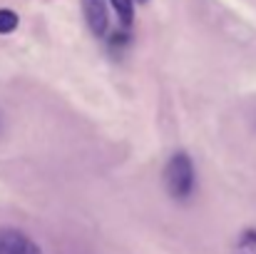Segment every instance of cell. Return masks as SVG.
Listing matches in <instances>:
<instances>
[{"label":"cell","mask_w":256,"mask_h":254,"mask_svg":"<svg viewBox=\"0 0 256 254\" xmlns=\"http://www.w3.org/2000/svg\"><path fill=\"white\" fill-rule=\"evenodd\" d=\"M164 187H167L170 197L176 202H186L194 194L196 172H194V162L186 152H176L170 157V162L164 167Z\"/></svg>","instance_id":"1"},{"label":"cell","mask_w":256,"mask_h":254,"mask_svg":"<svg viewBox=\"0 0 256 254\" xmlns=\"http://www.w3.org/2000/svg\"><path fill=\"white\" fill-rule=\"evenodd\" d=\"M0 254H42L40 247L20 229H0Z\"/></svg>","instance_id":"2"},{"label":"cell","mask_w":256,"mask_h":254,"mask_svg":"<svg viewBox=\"0 0 256 254\" xmlns=\"http://www.w3.org/2000/svg\"><path fill=\"white\" fill-rule=\"evenodd\" d=\"M82 13L90 30L97 38H107L110 33V5L107 0H82Z\"/></svg>","instance_id":"3"},{"label":"cell","mask_w":256,"mask_h":254,"mask_svg":"<svg viewBox=\"0 0 256 254\" xmlns=\"http://www.w3.org/2000/svg\"><path fill=\"white\" fill-rule=\"evenodd\" d=\"M110 3H112V8H114L120 23H122L124 28H130L132 20H134V0H110Z\"/></svg>","instance_id":"4"},{"label":"cell","mask_w":256,"mask_h":254,"mask_svg":"<svg viewBox=\"0 0 256 254\" xmlns=\"http://www.w3.org/2000/svg\"><path fill=\"white\" fill-rule=\"evenodd\" d=\"M234 254H256V229H244L234 244Z\"/></svg>","instance_id":"5"},{"label":"cell","mask_w":256,"mask_h":254,"mask_svg":"<svg viewBox=\"0 0 256 254\" xmlns=\"http://www.w3.org/2000/svg\"><path fill=\"white\" fill-rule=\"evenodd\" d=\"M18 28V15L8 8H0V35H10Z\"/></svg>","instance_id":"6"},{"label":"cell","mask_w":256,"mask_h":254,"mask_svg":"<svg viewBox=\"0 0 256 254\" xmlns=\"http://www.w3.org/2000/svg\"><path fill=\"white\" fill-rule=\"evenodd\" d=\"M137 3H147V0H137Z\"/></svg>","instance_id":"7"}]
</instances>
